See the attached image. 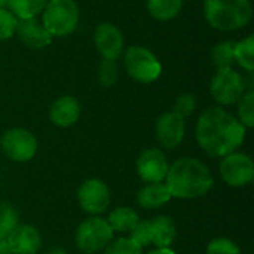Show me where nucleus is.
<instances>
[{
  "mask_svg": "<svg viewBox=\"0 0 254 254\" xmlns=\"http://www.w3.org/2000/svg\"><path fill=\"white\" fill-rule=\"evenodd\" d=\"M246 127L222 107L204 110L196 124L199 147L211 158H223L235 152L246 138Z\"/></svg>",
  "mask_w": 254,
  "mask_h": 254,
  "instance_id": "1",
  "label": "nucleus"
},
{
  "mask_svg": "<svg viewBox=\"0 0 254 254\" xmlns=\"http://www.w3.org/2000/svg\"><path fill=\"white\" fill-rule=\"evenodd\" d=\"M210 168L195 158H180L168 167L165 186L171 198L196 199L210 192L213 188Z\"/></svg>",
  "mask_w": 254,
  "mask_h": 254,
  "instance_id": "2",
  "label": "nucleus"
},
{
  "mask_svg": "<svg viewBox=\"0 0 254 254\" xmlns=\"http://www.w3.org/2000/svg\"><path fill=\"white\" fill-rule=\"evenodd\" d=\"M204 16L213 28L234 31L250 22L253 7L250 0H205Z\"/></svg>",
  "mask_w": 254,
  "mask_h": 254,
  "instance_id": "3",
  "label": "nucleus"
},
{
  "mask_svg": "<svg viewBox=\"0 0 254 254\" xmlns=\"http://www.w3.org/2000/svg\"><path fill=\"white\" fill-rule=\"evenodd\" d=\"M79 22V7L74 0H48L42 24L52 37L71 34Z\"/></svg>",
  "mask_w": 254,
  "mask_h": 254,
  "instance_id": "4",
  "label": "nucleus"
},
{
  "mask_svg": "<svg viewBox=\"0 0 254 254\" xmlns=\"http://www.w3.org/2000/svg\"><path fill=\"white\" fill-rule=\"evenodd\" d=\"M113 240V231L107 220L92 216L83 220L76 231V246L80 252L94 254L109 246Z\"/></svg>",
  "mask_w": 254,
  "mask_h": 254,
  "instance_id": "5",
  "label": "nucleus"
},
{
  "mask_svg": "<svg viewBox=\"0 0 254 254\" xmlns=\"http://www.w3.org/2000/svg\"><path fill=\"white\" fill-rule=\"evenodd\" d=\"M124 65L128 74L141 83L156 80L162 71V65L156 57L143 46H129L124 55Z\"/></svg>",
  "mask_w": 254,
  "mask_h": 254,
  "instance_id": "6",
  "label": "nucleus"
},
{
  "mask_svg": "<svg viewBox=\"0 0 254 254\" xmlns=\"http://www.w3.org/2000/svg\"><path fill=\"white\" fill-rule=\"evenodd\" d=\"M0 147L10 161L27 162L37 152V140L28 129L10 128L1 135Z\"/></svg>",
  "mask_w": 254,
  "mask_h": 254,
  "instance_id": "7",
  "label": "nucleus"
},
{
  "mask_svg": "<svg viewBox=\"0 0 254 254\" xmlns=\"http://www.w3.org/2000/svg\"><path fill=\"white\" fill-rule=\"evenodd\" d=\"M246 85L241 74L235 70L219 68L211 79L210 91L213 98L222 106H231L237 103L244 94Z\"/></svg>",
  "mask_w": 254,
  "mask_h": 254,
  "instance_id": "8",
  "label": "nucleus"
},
{
  "mask_svg": "<svg viewBox=\"0 0 254 254\" xmlns=\"http://www.w3.org/2000/svg\"><path fill=\"white\" fill-rule=\"evenodd\" d=\"M220 176L228 186H247L249 183H252L254 177V165L252 158L240 152H232L223 156L220 162Z\"/></svg>",
  "mask_w": 254,
  "mask_h": 254,
  "instance_id": "9",
  "label": "nucleus"
},
{
  "mask_svg": "<svg viewBox=\"0 0 254 254\" xmlns=\"http://www.w3.org/2000/svg\"><path fill=\"white\" fill-rule=\"evenodd\" d=\"M77 201L85 213L92 216L101 214L110 204L109 186L103 180L88 179L77 189Z\"/></svg>",
  "mask_w": 254,
  "mask_h": 254,
  "instance_id": "10",
  "label": "nucleus"
},
{
  "mask_svg": "<svg viewBox=\"0 0 254 254\" xmlns=\"http://www.w3.org/2000/svg\"><path fill=\"white\" fill-rule=\"evenodd\" d=\"M137 173L146 183H162L168 173V161L159 149H147L137 159Z\"/></svg>",
  "mask_w": 254,
  "mask_h": 254,
  "instance_id": "11",
  "label": "nucleus"
},
{
  "mask_svg": "<svg viewBox=\"0 0 254 254\" xmlns=\"http://www.w3.org/2000/svg\"><path fill=\"white\" fill-rule=\"evenodd\" d=\"M185 137V119L174 112H167L156 122V140L168 150L180 146Z\"/></svg>",
  "mask_w": 254,
  "mask_h": 254,
  "instance_id": "12",
  "label": "nucleus"
},
{
  "mask_svg": "<svg viewBox=\"0 0 254 254\" xmlns=\"http://www.w3.org/2000/svg\"><path fill=\"white\" fill-rule=\"evenodd\" d=\"M94 42L103 58L116 61L124 52V36L119 28L110 22H103L95 28Z\"/></svg>",
  "mask_w": 254,
  "mask_h": 254,
  "instance_id": "13",
  "label": "nucleus"
},
{
  "mask_svg": "<svg viewBox=\"0 0 254 254\" xmlns=\"http://www.w3.org/2000/svg\"><path fill=\"white\" fill-rule=\"evenodd\" d=\"M6 241L13 254H36L42 246L40 234L31 225H18Z\"/></svg>",
  "mask_w": 254,
  "mask_h": 254,
  "instance_id": "14",
  "label": "nucleus"
},
{
  "mask_svg": "<svg viewBox=\"0 0 254 254\" xmlns=\"http://www.w3.org/2000/svg\"><path fill=\"white\" fill-rule=\"evenodd\" d=\"M16 33L19 39L33 49H42L48 46L52 40V36L46 31L43 24H40V21L36 16L18 19Z\"/></svg>",
  "mask_w": 254,
  "mask_h": 254,
  "instance_id": "15",
  "label": "nucleus"
},
{
  "mask_svg": "<svg viewBox=\"0 0 254 254\" xmlns=\"http://www.w3.org/2000/svg\"><path fill=\"white\" fill-rule=\"evenodd\" d=\"M80 116V104L74 97L64 95L58 98L49 109V119L61 128H68L77 122Z\"/></svg>",
  "mask_w": 254,
  "mask_h": 254,
  "instance_id": "16",
  "label": "nucleus"
},
{
  "mask_svg": "<svg viewBox=\"0 0 254 254\" xmlns=\"http://www.w3.org/2000/svg\"><path fill=\"white\" fill-rule=\"evenodd\" d=\"M171 195L165 183H147L137 193V202L144 210H156L168 204Z\"/></svg>",
  "mask_w": 254,
  "mask_h": 254,
  "instance_id": "17",
  "label": "nucleus"
},
{
  "mask_svg": "<svg viewBox=\"0 0 254 254\" xmlns=\"http://www.w3.org/2000/svg\"><path fill=\"white\" fill-rule=\"evenodd\" d=\"M152 225V244L156 246V249H170V246L174 243L177 229L176 223L171 217L168 216H159Z\"/></svg>",
  "mask_w": 254,
  "mask_h": 254,
  "instance_id": "18",
  "label": "nucleus"
},
{
  "mask_svg": "<svg viewBox=\"0 0 254 254\" xmlns=\"http://www.w3.org/2000/svg\"><path fill=\"white\" fill-rule=\"evenodd\" d=\"M137 222H138V214L131 207H118L107 217V223L112 228V231L122 232V234L129 232Z\"/></svg>",
  "mask_w": 254,
  "mask_h": 254,
  "instance_id": "19",
  "label": "nucleus"
},
{
  "mask_svg": "<svg viewBox=\"0 0 254 254\" xmlns=\"http://www.w3.org/2000/svg\"><path fill=\"white\" fill-rule=\"evenodd\" d=\"M183 0H147L149 12L159 21H168L179 15Z\"/></svg>",
  "mask_w": 254,
  "mask_h": 254,
  "instance_id": "20",
  "label": "nucleus"
},
{
  "mask_svg": "<svg viewBox=\"0 0 254 254\" xmlns=\"http://www.w3.org/2000/svg\"><path fill=\"white\" fill-rule=\"evenodd\" d=\"M9 10L18 18V19H25V18H34L37 13H40L48 0H6Z\"/></svg>",
  "mask_w": 254,
  "mask_h": 254,
  "instance_id": "21",
  "label": "nucleus"
},
{
  "mask_svg": "<svg viewBox=\"0 0 254 254\" xmlns=\"http://www.w3.org/2000/svg\"><path fill=\"white\" fill-rule=\"evenodd\" d=\"M254 36H249L244 40L235 43L234 48V61H237L244 70L253 71L254 70Z\"/></svg>",
  "mask_w": 254,
  "mask_h": 254,
  "instance_id": "22",
  "label": "nucleus"
},
{
  "mask_svg": "<svg viewBox=\"0 0 254 254\" xmlns=\"http://www.w3.org/2000/svg\"><path fill=\"white\" fill-rule=\"evenodd\" d=\"M235 42H220L211 51V60L217 68H229L234 63Z\"/></svg>",
  "mask_w": 254,
  "mask_h": 254,
  "instance_id": "23",
  "label": "nucleus"
},
{
  "mask_svg": "<svg viewBox=\"0 0 254 254\" xmlns=\"http://www.w3.org/2000/svg\"><path fill=\"white\" fill-rule=\"evenodd\" d=\"M18 226V213L10 204H0V240H6Z\"/></svg>",
  "mask_w": 254,
  "mask_h": 254,
  "instance_id": "24",
  "label": "nucleus"
},
{
  "mask_svg": "<svg viewBox=\"0 0 254 254\" xmlns=\"http://www.w3.org/2000/svg\"><path fill=\"white\" fill-rule=\"evenodd\" d=\"M238 103V121L246 127L252 128L254 124V94L253 91L243 94Z\"/></svg>",
  "mask_w": 254,
  "mask_h": 254,
  "instance_id": "25",
  "label": "nucleus"
},
{
  "mask_svg": "<svg viewBox=\"0 0 254 254\" xmlns=\"http://www.w3.org/2000/svg\"><path fill=\"white\" fill-rule=\"evenodd\" d=\"M128 234H129V240L134 241L141 249L152 244V225L147 220H138Z\"/></svg>",
  "mask_w": 254,
  "mask_h": 254,
  "instance_id": "26",
  "label": "nucleus"
},
{
  "mask_svg": "<svg viewBox=\"0 0 254 254\" xmlns=\"http://www.w3.org/2000/svg\"><path fill=\"white\" fill-rule=\"evenodd\" d=\"M118 65L115 60H107L103 58L98 67V80L103 86H112L118 80Z\"/></svg>",
  "mask_w": 254,
  "mask_h": 254,
  "instance_id": "27",
  "label": "nucleus"
},
{
  "mask_svg": "<svg viewBox=\"0 0 254 254\" xmlns=\"http://www.w3.org/2000/svg\"><path fill=\"white\" fill-rule=\"evenodd\" d=\"M143 249L129 238H119L115 243H109L104 254H143Z\"/></svg>",
  "mask_w": 254,
  "mask_h": 254,
  "instance_id": "28",
  "label": "nucleus"
},
{
  "mask_svg": "<svg viewBox=\"0 0 254 254\" xmlns=\"http://www.w3.org/2000/svg\"><path fill=\"white\" fill-rule=\"evenodd\" d=\"M207 254H241L240 247L228 238H214L207 246Z\"/></svg>",
  "mask_w": 254,
  "mask_h": 254,
  "instance_id": "29",
  "label": "nucleus"
},
{
  "mask_svg": "<svg viewBox=\"0 0 254 254\" xmlns=\"http://www.w3.org/2000/svg\"><path fill=\"white\" fill-rule=\"evenodd\" d=\"M16 25H18V18L6 9H0V40H6L10 39L15 31H16Z\"/></svg>",
  "mask_w": 254,
  "mask_h": 254,
  "instance_id": "30",
  "label": "nucleus"
},
{
  "mask_svg": "<svg viewBox=\"0 0 254 254\" xmlns=\"http://www.w3.org/2000/svg\"><path fill=\"white\" fill-rule=\"evenodd\" d=\"M196 107V98L192 95V94H182L179 95V98L176 100V104H174V113L179 115L180 118H188L192 115V112L195 110Z\"/></svg>",
  "mask_w": 254,
  "mask_h": 254,
  "instance_id": "31",
  "label": "nucleus"
},
{
  "mask_svg": "<svg viewBox=\"0 0 254 254\" xmlns=\"http://www.w3.org/2000/svg\"><path fill=\"white\" fill-rule=\"evenodd\" d=\"M0 254H13L6 240H0Z\"/></svg>",
  "mask_w": 254,
  "mask_h": 254,
  "instance_id": "32",
  "label": "nucleus"
},
{
  "mask_svg": "<svg viewBox=\"0 0 254 254\" xmlns=\"http://www.w3.org/2000/svg\"><path fill=\"white\" fill-rule=\"evenodd\" d=\"M147 254H176L171 249H156V250H153V252H150V253Z\"/></svg>",
  "mask_w": 254,
  "mask_h": 254,
  "instance_id": "33",
  "label": "nucleus"
},
{
  "mask_svg": "<svg viewBox=\"0 0 254 254\" xmlns=\"http://www.w3.org/2000/svg\"><path fill=\"white\" fill-rule=\"evenodd\" d=\"M48 254H65V252L61 249V247H54L52 250H49Z\"/></svg>",
  "mask_w": 254,
  "mask_h": 254,
  "instance_id": "34",
  "label": "nucleus"
},
{
  "mask_svg": "<svg viewBox=\"0 0 254 254\" xmlns=\"http://www.w3.org/2000/svg\"><path fill=\"white\" fill-rule=\"evenodd\" d=\"M4 3H6V0H0V9H1L3 6H4Z\"/></svg>",
  "mask_w": 254,
  "mask_h": 254,
  "instance_id": "35",
  "label": "nucleus"
}]
</instances>
